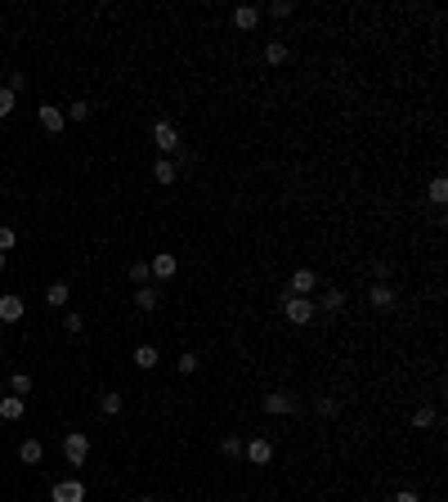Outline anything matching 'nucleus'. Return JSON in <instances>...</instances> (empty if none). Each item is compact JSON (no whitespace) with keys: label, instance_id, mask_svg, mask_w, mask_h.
<instances>
[{"label":"nucleus","instance_id":"16","mask_svg":"<svg viewBox=\"0 0 448 502\" xmlns=\"http://www.w3.org/2000/svg\"><path fill=\"white\" fill-rule=\"evenodd\" d=\"M157 364H161L157 346H135V368H144V373H152Z\"/></svg>","mask_w":448,"mask_h":502},{"label":"nucleus","instance_id":"21","mask_svg":"<svg viewBox=\"0 0 448 502\" xmlns=\"http://www.w3.org/2000/svg\"><path fill=\"white\" fill-rule=\"evenodd\" d=\"M99 409L108 413V418H117V413H121V391H103L99 395Z\"/></svg>","mask_w":448,"mask_h":502},{"label":"nucleus","instance_id":"26","mask_svg":"<svg viewBox=\"0 0 448 502\" xmlns=\"http://www.w3.org/2000/svg\"><path fill=\"white\" fill-rule=\"evenodd\" d=\"M314 413H319V418H337V413H341V400L323 395V400H314Z\"/></svg>","mask_w":448,"mask_h":502},{"label":"nucleus","instance_id":"10","mask_svg":"<svg viewBox=\"0 0 448 502\" xmlns=\"http://www.w3.org/2000/svg\"><path fill=\"white\" fill-rule=\"evenodd\" d=\"M314 287H319V274H314V269H296V274H292V283H287L292 296H314Z\"/></svg>","mask_w":448,"mask_h":502},{"label":"nucleus","instance_id":"19","mask_svg":"<svg viewBox=\"0 0 448 502\" xmlns=\"http://www.w3.org/2000/svg\"><path fill=\"white\" fill-rule=\"evenodd\" d=\"M9 395L27 400V395H32V377H27V373H14V377H9Z\"/></svg>","mask_w":448,"mask_h":502},{"label":"nucleus","instance_id":"8","mask_svg":"<svg viewBox=\"0 0 448 502\" xmlns=\"http://www.w3.org/2000/svg\"><path fill=\"white\" fill-rule=\"evenodd\" d=\"M152 144H157L161 148V153H175V148H179V130L175 126H170V121H157V126H152Z\"/></svg>","mask_w":448,"mask_h":502},{"label":"nucleus","instance_id":"1","mask_svg":"<svg viewBox=\"0 0 448 502\" xmlns=\"http://www.w3.org/2000/svg\"><path fill=\"white\" fill-rule=\"evenodd\" d=\"M278 305H283V319H287V323H296V328L314 323V301L310 296H292V292H283Z\"/></svg>","mask_w":448,"mask_h":502},{"label":"nucleus","instance_id":"17","mask_svg":"<svg viewBox=\"0 0 448 502\" xmlns=\"http://www.w3.org/2000/svg\"><path fill=\"white\" fill-rule=\"evenodd\" d=\"M18 458H23L27 467H36V462L45 458V444L41 440H23V444H18Z\"/></svg>","mask_w":448,"mask_h":502},{"label":"nucleus","instance_id":"7","mask_svg":"<svg viewBox=\"0 0 448 502\" xmlns=\"http://www.w3.org/2000/svg\"><path fill=\"white\" fill-rule=\"evenodd\" d=\"M27 319V305H23V296H14V292H5L0 296V323H23Z\"/></svg>","mask_w":448,"mask_h":502},{"label":"nucleus","instance_id":"29","mask_svg":"<svg viewBox=\"0 0 448 502\" xmlns=\"http://www.w3.org/2000/svg\"><path fill=\"white\" fill-rule=\"evenodd\" d=\"M5 90H9V94H23V90H27V72H9Z\"/></svg>","mask_w":448,"mask_h":502},{"label":"nucleus","instance_id":"37","mask_svg":"<svg viewBox=\"0 0 448 502\" xmlns=\"http://www.w3.org/2000/svg\"><path fill=\"white\" fill-rule=\"evenodd\" d=\"M139 502H157V498H139Z\"/></svg>","mask_w":448,"mask_h":502},{"label":"nucleus","instance_id":"4","mask_svg":"<svg viewBox=\"0 0 448 502\" xmlns=\"http://www.w3.org/2000/svg\"><path fill=\"white\" fill-rule=\"evenodd\" d=\"M36 117H41V126L50 130V135H63V126H68V112H63L59 103H41V108H36Z\"/></svg>","mask_w":448,"mask_h":502},{"label":"nucleus","instance_id":"36","mask_svg":"<svg viewBox=\"0 0 448 502\" xmlns=\"http://www.w3.org/2000/svg\"><path fill=\"white\" fill-rule=\"evenodd\" d=\"M0 269H5V251H0Z\"/></svg>","mask_w":448,"mask_h":502},{"label":"nucleus","instance_id":"24","mask_svg":"<svg viewBox=\"0 0 448 502\" xmlns=\"http://www.w3.org/2000/svg\"><path fill=\"white\" fill-rule=\"evenodd\" d=\"M426 193H431V202H435V206H444V202H448V179H444V175H435Z\"/></svg>","mask_w":448,"mask_h":502},{"label":"nucleus","instance_id":"15","mask_svg":"<svg viewBox=\"0 0 448 502\" xmlns=\"http://www.w3.org/2000/svg\"><path fill=\"white\" fill-rule=\"evenodd\" d=\"M68 301H72V287H68V283H50V287H45V305L63 310Z\"/></svg>","mask_w":448,"mask_h":502},{"label":"nucleus","instance_id":"25","mask_svg":"<svg viewBox=\"0 0 448 502\" xmlns=\"http://www.w3.org/2000/svg\"><path fill=\"white\" fill-rule=\"evenodd\" d=\"M341 305H346V292H341V287H328V292H323V310H328V314H337Z\"/></svg>","mask_w":448,"mask_h":502},{"label":"nucleus","instance_id":"32","mask_svg":"<svg viewBox=\"0 0 448 502\" xmlns=\"http://www.w3.org/2000/svg\"><path fill=\"white\" fill-rule=\"evenodd\" d=\"M175 368H179L184 377H193V373H197V355H179V359H175Z\"/></svg>","mask_w":448,"mask_h":502},{"label":"nucleus","instance_id":"14","mask_svg":"<svg viewBox=\"0 0 448 502\" xmlns=\"http://www.w3.org/2000/svg\"><path fill=\"white\" fill-rule=\"evenodd\" d=\"M27 413V400H18V395H5L0 400V422H18Z\"/></svg>","mask_w":448,"mask_h":502},{"label":"nucleus","instance_id":"22","mask_svg":"<svg viewBox=\"0 0 448 502\" xmlns=\"http://www.w3.org/2000/svg\"><path fill=\"white\" fill-rule=\"evenodd\" d=\"M242 449H247V444L238 440V435H224V440H220V453H224L229 462H238V458H242Z\"/></svg>","mask_w":448,"mask_h":502},{"label":"nucleus","instance_id":"2","mask_svg":"<svg viewBox=\"0 0 448 502\" xmlns=\"http://www.w3.org/2000/svg\"><path fill=\"white\" fill-rule=\"evenodd\" d=\"M63 458H68V467H85V458H90V435L68 431L63 435Z\"/></svg>","mask_w":448,"mask_h":502},{"label":"nucleus","instance_id":"23","mask_svg":"<svg viewBox=\"0 0 448 502\" xmlns=\"http://www.w3.org/2000/svg\"><path fill=\"white\" fill-rule=\"evenodd\" d=\"M130 283H135V287H148V283H152L148 260H135V265H130Z\"/></svg>","mask_w":448,"mask_h":502},{"label":"nucleus","instance_id":"38","mask_svg":"<svg viewBox=\"0 0 448 502\" xmlns=\"http://www.w3.org/2000/svg\"><path fill=\"white\" fill-rule=\"evenodd\" d=\"M0 337H5V332H0Z\"/></svg>","mask_w":448,"mask_h":502},{"label":"nucleus","instance_id":"30","mask_svg":"<svg viewBox=\"0 0 448 502\" xmlns=\"http://www.w3.org/2000/svg\"><path fill=\"white\" fill-rule=\"evenodd\" d=\"M14 103H18V94H9L5 85H0V121H5L9 112H14Z\"/></svg>","mask_w":448,"mask_h":502},{"label":"nucleus","instance_id":"3","mask_svg":"<svg viewBox=\"0 0 448 502\" xmlns=\"http://www.w3.org/2000/svg\"><path fill=\"white\" fill-rule=\"evenodd\" d=\"M301 404H296V395H287V391H274V395H265V413L269 418H287V413H296Z\"/></svg>","mask_w":448,"mask_h":502},{"label":"nucleus","instance_id":"9","mask_svg":"<svg viewBox=\"0 0 448 502\" xmlns=\"http://www.w3.org/2000/svg\"><path fill=\"white\" fill-rule=\"evenodd\" d=\"M242 458L251 462V467H269V462H274V444L269 440H247Z\"/></svg>","mask_w":448,"mask_h":502},{"label":"nucleus","instance_id":"12","mask_svg":"<svg viewBox=\"0 0 448 502\" xmlns=\"http://www.w3.org/2000/svg\"><path fill=\"white\" fill-rule=\"evenodd\" d=\"M368 305L373 310H390L395 305V287H390V283H373V287H368Z\"/></svg>","mask_w":448,"mask_h":502},{"label":"nucleus","instance_id":"18","mask_svg":"<svg viewBox=\"0 0 448 502\" xmlns=\"http://www.w3.org/2000/svg\"><path fill=\"white\" fill-rule=\"evenodd\" d=\"M265 63H269V68H283V63H287V45L269 41V45H265Z\"/></svg>","mask_w":448,"mask_h":502},{"label":"nucleus","instance_id":"5","mask_svg":"<svg viewBox=\"0 0 448 502\" xmlns=\"http://www.w3.org/2000/svg\"><path fill=\"white\" fill-rule=\"evenodd\" d=\"M148 269H152V283H166V278H175V269H179L175 251H157V256L148 260Z\"/></svg>","mask_w":448,"mask_h":502},{"label":"nucleus","instance_id":"27","mask_svg":"<svg viewBox=\"0 0 448 502\" xmlns=\"http://www.w3.org/2000/svg\"><path fill=\"white\" fill-rule=\"evenodd\" d=\"M265 14H269V18H292V14H296V5H292V0H274Z\"/></svg>","mask_w":448,"mask_h":502},{"label":"nucleus","instance_id":"34","mask_svg":"<svg viewBox=\"0 0 448 502\" xmlns=\"http://www.w3.org/2000/svg\"><path fill=\"white\" fill-rule=\"evenodd\" d=\"M14 242H18V233L9 229V224H0V251H9V247H14Z\"/></svg>","mask_w":448,"mask_h":502},{"label":"nucleus","instance_id":"6","mask_svg":"<svg viewBox=\"0 0 448 502\" xmlns=\"http://www.w3.org/2000/svg\"><path fill=\"white\" fill-rule=\"evenodd\" d=\"M50 502H85V485H81V480H59V485H54L50 489Z\"/></svg>","mask_w":448,"mask_h":502},{"label":"nucleus","instance_id":"33","mask_svg":"<svg viewBox=\"0 0 448 502\" xmlns=\"http://www.w3.org/2000/svg\"><path fill=\"white\" fill-rule=\"evenodd\" d=\"M63 328H68V332L76 337V332H81V328H85V314H76V310H72V314L63 319Z\"/></svg>","mask_w":448,"mask_h":502},{"label":"nucleus","instance_id":"31","mask_svg":"<svg viewBox=\"0 0 448 502\" xmlns=\"http://www.w3.org/2000/svg\"><path fill=\"white\" fill-rule=\"evenodd\" d=\"M413 426H417V431H426V426H435V409H417V413H413Z\"/></svg>","mask_w":448,"mask_h":502},{"label":"nucleus","instance_id":"11","mask_svg":"<svg viewBox=\"0 0 448 502\" xmlns=\"http://www.w3.org/2000/svg\"><path fill=\"white\" fill-rule=\"evenodd\" d=\"M233 27L238 32H256V27H260V9L256 5H238L233 9Z\"/></svg>","mask_w":448,"mask_h":502},{"label":"nucleus","instance_id":"28","mask_svg":"<svg viewBox=\"0 0 448 502\" xmlns=\"http://www.w3.org/2000/svg\"><path fill=\"white\" fill-rule=\"evenodd\" d=\"M68 121H90V103H85V99L68 103Z\"/></svg>","mask_w":448,"mask_h":502},{"label":"nucleus","instance_id":"20","mask_svg":"<svg viewBox=\"0 0 448 502\" xmlns=\"http://www.w3.org/2000/svg\"><path fill=\"white\" fill-rule=\"evenodd\" d=\"M152 179H157V184H175V162H170V157H161V162L152 166Z\"/></svg>","mask_w":448,"mask_h":502},{"label":"nucleus","instance_id":"13","mask_svg":"<svg viewBox=\"0 0 448 502\" xmlns=\"http://www.w3.org/2000/svg\"><path fill=\"white\" fill-rule=\"evenodd\" d=\"M157 305H161V292L152 287V283H148V287H135V310H144V314H152Z\"/></svg>","mask_w":448,"mask_h":502},{"label":"nucleus","instance_id":"35","mask_svg":"<svg viewBox=\"0 0 448 502\" xmlns=\"http://www.w3.org/2000/svg\"><path fill=\"white\" fill-rule=\"evenodd\" d=\"M390 502H422V494H417V489H399V494L390 498Z\"/></svg>","mask_w":448,"mask_h":502}]
</instances>
